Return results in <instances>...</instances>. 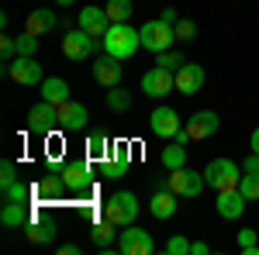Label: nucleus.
Returning <instances> with one entry per match:
<instances>
[{
  "label": "nucleus",
  "instance_id": "nucleus-1",
  "mask_svg": "<svg viewBox=\"0 0 259 255\" xmlns=\"http://www.w3.org/2000/svg\"><path fill=\"white\" fill-rule=\"evenodd\" d=\"M100 48L107 52V56H114V59H132L135 52L142 48V35L139 28H132L128 21H114L111 28H107V35L100 38Z\"/></svg>",
  "mask_w": 259,
  "mask_h": 255
},
{
  "label": "nucleus",
  "instance_id": "nucleus-2",
  "mask_svg": "<svg viewBox=\"0 0 259 255\" xmlns=\"http://www.w3.org/2000/svg\"><path fill=\"white\" fill-rule=\"evenodd\" d=\"M104 217H107L111 224H118V228L135 224V217H139V196L132 193V190L111 193L107 200H104Z\"/></svg>",
  "mask_w": 259,
  "mask_h": 255
},
{
  "label": "nucleus",
  "instance_id": "nucleus-3",
  "mask_svg": "<svg viewBox=\"0 0 259 255\" xmlns=\"http://www.w3.org/2000/svg\"><path fill=\"white\" fill-rule=\"evenodd\" d=\"M204 179H207V186H211L214 193H221V190H239L242 169L232 159H211V162L204 166Z\"/></svg>",
  "mask_w": 259,
  "mask_h": 255
},
{
  "label": "nucleus",
  "instance_id": "nucleus-4",
  "mask_svg": "<svg viewBox=\"0 0 259 255\" xmlns=\"http://www.w3.org/2000/svg\"><path fill=\"white\" fill-rule=\"evenodd\" d=\"M142 35V48H149V52H166V48H173V41H177V28L169 24V21H145L139 28Z\"/></svg>",
  "mask_w": 259,
  "mask_h": 255
},
{
  "label": "nucleus",
  "instance_id": "nucleus-5",
  "mask_svg": "<svg viewBox=\"0 0 259 255\" xmlns=\"http://www.w3.org/2000/svg\"><path fill=\"white\" fill-rule=\"evenodd\" d=\"M4 76L11 83H18V86H41V79H45L35 56H18V59L4 62Z\"/></svg>",
  "mask_w": 259,
  "mask_h": 255
},
{
  "label": "nucleus",
  "instance_id": "nucleus-6",
  "mask_svg": "<svg viewBox=\"0 0 259 255\" xmlns=\"http://www.w3.org/2000/svg\"><path fill=\"white\" fill-rule=\"evenodd\" d=\"M166 186L173 190L177 196H197L204 186H207V179H204V173H197V169H190V166H180V169H169V176H166Z\"/></svg>",
  "mask_w": 259,
  "mask_h": 255
},
{
  "label": "nucleus",
  "instance_id": "nucleus-7",
  "mask_svg": "<svg viewBox=\"0 0 259 255\" xmlns=\"http://www.w3.org/2000/svg\"><path fill=\"white\" fill-rule=\"evenodd\" d=\"M114 248H118L121 255H152L156 252V238L149 235L145 228L128 224V228H121V238H118Z\"/></svg>",
  "mask_w": 259,
  "mask_h": 255
},
{
  "label": "nucleus",
  "instance_id": "nucleus-8",
  "mask_svg": "<svg viewBox=\"0 0 259 255\" xmlns=\"http://www.w3.org/2000/svg\"><path fill=\"white\" fill-rule=\"evenodd\" d=\"M59 176H62V183H66V190H73V193H90V190H94V169H90V159L66 162Z\"/></svg>",
  "mask_w": 259,
  "mask_h": 255
},
{
  "label": "nucleus",
  "instance_id": "nucleus-9",
  "mask_svg": "<svg viewBox=\"0 0 259 255\" xmlns=\"http://www.w3.org/2000/svg\"><path fill=\"white\" fill-rule=\"evenodd\" d=\"M177 90V73H169V69H162V66H152L145 76H142V93L152 100H162L169 97Z\"/></svg>",
  "mask_w": 259,
  "mask_h": 255
},
{
  "label": "nucleus",
  "instance_id": "nucleus-10",
  "mask_svg": "<svg viewBox=\"0 0 259 255\" xmlns=\"http://www.w3.org/2000/svg\"><path fill=\"white\" fill-rule=\"evenodd\" d=\"M90 76H94V83L97 86H104V90H114V86H121V76H124V66H121V59H114V56H97L94 59V66H90Z\"/></svg>",
  "mask_w": 259,
  "mask_h": 255
},
{
  "label": "nucleus",
  "instance_id": "nucleus-11",
  "mask_svg": "<svg viewBox=\"0 0 259 255\" xmlns=\"http://www.w3.org/2000/svg\"><path fill=\"white\" fill-rule=\"evenodd\" d=\"M100 41L94 38V35H87L83 28H76V31H66V38H62V56L69 62H83L94 56V48H97Z\"/></svg>",
  "mask_w": 259,
  "mask_h": 255
},
{
  "label": "nucleus",
  "instance_id": "nucleus-12",
  "mask_svg": "<svg viewBox=\"0 0 259 255\" xmlns=\"http://www.w3.org/2000/svg\"><path fill=\"white\" fill-rule=\"evenodd\" d=\"M28 131H35V135H56L59 131V114H56V104H49V100H41L35 104L31 111H28Z\"/></svg>",
  "mask_w": 259,
  "mask_h": 255
},
{
  "label": "nucleus",
  "instance_id": "nucleus-13",
  "mask_svg": "<svg viewBox=\"0 0 259 255\" xmlns=\"http://www.w3.org/2000/svg\"><path fill=\"white\" fill-rule=\"evenodd\" d=\"M56 114H59V131H66V135L83 131L87 121H90V111H87L83 104H76V100H62V104H56Z\"/></svg>",
  "mask_w": 259,
  "mask_h": 255
},
{
  "label": "nucleus",
  "instance_id": "nucleus-14",
  "mask_svg": "<svg viewBox=\"0 0 259 255\" xmlns=\"http://www.w3.org/2000/svg\"><path fill=\"white\" fill-rule=\"evenodd\" d=\"M218 128H221V121L214 111H197V114H190L187 118V138L190 141H207V138H214L218 135Z\"/></svg>",
  "mask_w": 259,
  "mask_h": 255
},
{
  "label": "nucleus",
  "instance_id": "nucleus-15",
  "mask_svg": "<svg viewBox=\"0 0 259 255\" xmlns=\"http://www.w3.org/2000/svg\"><path fill=\"white\" fill-rule=\"evenodd\" d=\"M180 128H183V124H180V114L173 107H166V104H159V107L149 114V131L156 138H173Z\"/></svg>",
  "mask_w": 259,
  "mask_h": 255
},
{
  "label": "nucleus",
  "instance_id": "nucleus-16",
  "mask_svg": "<svg viewBox=\"0 0 259 255\" xmlns=\"http://www.w3.org/2000/svg\"><path fill=\"white\" fill-rule=\"evenodd\" d=\"M76 28H83L87 35H94V38L100 41L107 35V28H111V18H107L104 7H83L80 18H76Z\"/></svg>",
  "mask_w": 259,
  "mask_h": 255
},
{
  "label": "nucleus",
  "instance_id": "nucleus-17",
  "mask_svg": "<svg viewBox=\"0 0 259 255\" xmlns=\"http://www.w3.org/2000/svg\"><path fill=\"white\" fill-rule=\"evenodd\" d=\"M200 86H204V66H197V62H183V66L177 69V93L194 97V93H200Z\"/></svg>",
  "mask_w": 259,
  "mask_h": 255
},
{
  "label": "nucleus",
  "instance_id": "nucleus-18",
  "mask_svg": "<svg viewBox=\"0 0 259 255\" xmlns=\"http://www.w3.org/2000/svg\"><path fill=\"white\" fill-rule=\"evenodd\" d=\"M177 200L180 196L162 183V186H156L152 190V200H149V214L156 217V221H169V217L177 214Z\"/></svg>",
  "mask_w": 259,
  "mask_h": 255
},
{
  "label": "nucleus",
  "instance_id": "nucleus-19",
  "mask_svg": "<svg viewBox=\"0 0 259 255\" xmlns=\"http://www.w3.org/2000/svg\"><path fill=\"white\" fill-rule=\"evenodd\" d=\"M245 203H249V200L242 196V190H221V193H214V211H218V217H225V221L242 217Z\"/></svg>",
  "mask_w": 259,
  "mask_h": 255
},
{
  "label": "nucleus",
  "instance_id": "nucleus-20",
  "mask_svg": "<svg viewBox=\"0 0 259 255\" xmlns=\"http://www.w3.org/2000/svg\"><path fill=\"white\" fill-rule=\"evenodd\" d=\"M0 224H4V228H28V224H31V211H28V203H14V200H4V211H0Z\"/></svg>",
  "mask_w": 259,
  "mask_h": 255
},
{
  "label": "nucleus",
  "instance_id": "nucleus-21",
  "mask_svg": "<svg viewBox=\"0 0 259 255\" xmlns=\"http://www.w3.org/2000/svg\"><path fill=\"white\" fill-rule=\"evenodd\" d=\"M111 152H114V141L104 131H90L87 135V159L90 162H104V159H111Z\"/></svg>",
  "mask_w": 259,
  "mask_h": 255
},
{
  "label": "nucleus",
  "instance_id": "nucleus-22",
  "mask_svg": "<svg viewBox=\"0 0 259 255\" xmlns=\"http://www.w3.org/2000/svg\"><path fill=\"white\" fill-rule=\"evenodd\" d=\"M114 235H118V224H111L107 217H100V221H94V224H90V241H94L97 248H104V252H111Z\"/></svg>",
  "mask_w": 259,
  "mask_h": 255
},
{
  "label": "nucleus",
  "instance_id": "nucleus-23",
  "mask_svg": "<svg viewBox=\"0 0 259 255\" xmlns=\"http://www.w3.org/2000/svg\"><path fill=\"white\" fill-rule=\"evenodd\" d=\"M56 28V14L52 11H45V7H38V11H31L28 18H24V31H31V35H49Z\"/></svg>",
  "mask_w": 259,
  "mask_h": 255
},
{
  "label": "nucleus",
  "instance_id": "nucleus-24",
  "mask_svg": "<svg viewBox=\"0 0 259 255\" xmlns=\"http://www.w3.org/2000/svg\"><path fill=\"white\" fill-rule=\"evenodd\" d=\"M41 100H49V104H62V100H69V83H66L62 76L41 79Z\"/></svg>",
  "mask_w": 259,
  "mask_h": 255
},
{
  "label": "nucleus",
  "instance_id": "nucleus-25",
  "mask_svg": "<svg viewBox=\"0 0 259 255\" xmlns=\"http://www.w3.org/2000/svg\"><path fill=\"white\" fill-rule=\"evenodd\" d=\"M24 235H28L31 245H49V241H56V224L52 221H31L24 228Z\"/></svg>",
  "mask_w": 259,
  "mask_h": 255
},
{
  "label": "nucleus",
  "instance_id": "nucleus-26",
  "mask_svg": "<svg viewBox=\"0 0 259 255\" xmlns=\"http://www.w3.org/2000/svg\"><path fill=\"white\" fill-rule=\"evenodd\" d=\"M128 169H132V159L128 156H111L100 162V176L104 179H121V176H128Z\"/></svg>",
  "mask_w": 259,
  "mask_h": 255
},
{
  "label": "nucleus",
  "instance_id": "nucleus-27",
  "mask_svg": "<svg viewBox=\"0 0 259 255\" xmlns=\"http://www.w3.org/2000/svg\"><path fill=\"white\" fill-rule=\"evenodd\" d=\"M159 162L166 166V169H180V166H187V145H180V141H173L169 148H162Z\"/></svg>",
  "mask_w": 259,
  "mask_h": 255
},
{
  "label": "nucleus",
  "instance_id": "nucleus-28",
  "mask_svg": "<svg viewBox=\"0 0 259 255\" xmlns=\"http://www.w3.org/2000/svg\"><path fill=\"white\" fill-rule=\"evenodd\" d=\"M31 196H35V186L31 183H21V179L4 190V200H14V203H31Z\"/></svg>",
  "mask_w": 259,
  "mask_h": 255
},
{
  "label": "nucleus",
  "instance_id": "nucleus-29",
  "mask_svg": "<svg viewBox=\"0 0 259 255\" xmlns=\"http://www.w3.org/2000/svg\"><path fill=\"white\" fill-rule=\"evenodd\" d=\"M66 190V183H62V176H49L41 179V183H35V196H41V200H49V196H56V193H62Z\"/></svg>",
  "mask_w": 259,
  "mask_h": 255
},
{
  "label": "nucleus",
  "instance_id": "nucleus-30",
  "mask_svg": "<svg viewBox=\"0 0 259 255\" xmlns=\"http://www.w3.org/2000/svg\"><path fill=\"white\" fill-rule=\"evenodd\" d=\"M107 107H111V111H114V114H124V111H132V93H128V90H121V86H114V90H111V93H107Z\"/></svg>",
  "mask_w": 259,
  "mask_h": 255
},
{
  "label": "nucleus",
  "instance_id": "nucleus-31",
  "mask_svg": "<svg viewBox=\"0 0 259 255\" xmlns=\"http://www.w3.org/2000/svg\"><path fill=\"white\" fill-rule=\"evenodd\" d=\"M104 11H107L111 24H114V21H128L135 7H132V0H107V4H104Z\"/></svg>",
  "mask_w": 259,
  "mask_h": 255
},
{
  "label": "nucleus",
  "instance_id": "nucleus-32",
  "mask_svg": "<svg viewBox=\"0 0 259 255\" xmlns=\"http://www.w3.org/2000/svg\"><path fill=\"white\" fill-rule=\"evenodd\" d=\"M239 190H242V196H245L249 203H256L259 200V173H245L242 183H239Z\"/></svg>",
  "mask_w": 259,
  "mask_h": 255
},
{
  "label": "nucleus",
  "instance_id": "nucleus-33",
  "mask_svg": "<svg viewBox=\"0 0 259 255\" xmlns=\"http://www.w3.org/2000/svg\"><path fill=\"white\" fill-rule=\"evenodd\" d=\"M183 56H180L177 48H166V52H159V56H156V66H162V69H169V73H177L180 66H183Z\"/></svg>",
  "mask_w": 259,
  "mask_h": 255
},
{
  "label": "nucleus",
  "instance_id": "nucleus-34",
  "mask_svg": "<svg viewBox=\"0 0 259 255\" xmlns=\"http://www.w3.org/2000/svg\"><path fill=\"white\" fill-rule=\"evenodd\" d=\"M190 248H194V241H190V238L173 235L169 241H166V248H162V252H166V255H190Z\"/></svg>",
  "mask_w": 259,
  "mask_h": 255
},
{
  "label": "nucleus",
  "instance_id": "nucleus-35",
  "mask_svg": "<svg viewBox=\"0 0 259 255\" xmlns=\"http://www.w3.org/2000/svg\"><path fill=\"white\" fill-rule=\"evenodd\" d=\"M38 35L24 31V35H18V56H38Z\"/></svg>",
  "mask_w": 259,
  "mask_h": 255
},
{
  "label": "nucleus",
  "instance_id": "nucleus-36",
  "mask_svg": "<svg viewBox=\"0 0 259 255\" xmlns=\"http://www.w3.org/2000/svg\"><path fill=\"white\" fill-rule=\"evenodd\" d=\"M173 28H177V41H187V45H190V41L197 38V24H194L190 18H180Z\"/></svg>",
  "mask_w": 259,
  "mask_h": 255
},
{
  "label": "nucleus",
  "instance_id": "nucleus-37",
  "mask_svg": "<svg viewBox=\"0 0 259 255\" xmlns=\"http://www.w3.org/2000/svg\"><path fill=\"white\" fill-rule=\"evenodd\" d=\"M18 166H14V162H11V159H4V162H0V190H7V186H11V183H18Z\"/></svg>",
  "mask_w": 259,
  "mask_h": 255
},
{
  "label": "nucleus",
  "instance_id": "nucleus-38",
  "mask_svg": "<svg viewBox=\"0 0 259 255\" xmlns=\"http://www.w3.org/2000/svg\"><path fill=\"white\" fill-rule=\"evenodd\" d=\"M0 59H4V62L18 59V38H11V35L0 38Z\"/></svg>",
  "mask_w": 259,
  "mask_h": 255
},
{
  "label": "nucleus",
  "instance_id": "nucleus-39",
  "mask_svg": "<svg viewBox=\"0 0 259 255\" xmlns=\"http://www.w3.org/2000/svg\"><path fill=\"white\" fill-rule=\"evenodd\" d=\"M242 173H259V152H249L242 159Z\"/></svg>",
  "mask_w": 259,
  "mask_h": 255
},
{
  "label": "nucleus",
  "instance_id": "nucleus-40",
  "mask_svg": "<svg viewBox=\"0 0 259 255\" xmlns=\"http://www.w3.org/2000/svg\"><path fill=\"white\" fill-rule=\"evenodd\" d=\"M59 252L62 255H80V245L76 241H66V245H59Z\"/></svg>",
  "mask_w": 259,
  "mask_h": 255
},
{
  "label": "nucleus",
  "instance_id": "nucleus-41",
  "mask_svg": "<svg viewBox=\"0 0 259 255\" xmlns=\"http://www.w3.org/2000/svg\"><path fill=\"white\" fill-rule=\"evenodd\" d=\"M207 252H211L207 241H194V248H190V255H207Z\"/></svg>",
  "mask_w": 259,
  "mask_h": 255
},
{
  "label": "nucleus",
  "instance_id": "nucleus-42",
  "mask_svg": "<svg viewBox=\"0 0 259 255\" xmlns=\"http://www.w3.org/2000/svg\"><path fill=\"white\" fill-rule=\"evenodd\" d=\"M159 18H162V21H169V24H177V21H180V14L173 11V7H166V11H162Z\"/></svg>",
  "mask_w": 259,
  "mask_h": 255
},
{
  "label": "nucleus",
  "instance_id": "nucleus-43",
  "mask_svg": "<svg viewBox=\"0 0 259 255\" xmlns=\"http://www.w3.org/2000/svg\"><path fill=\"white\" fill-rule=\"evenodd\" d=\"M249 148H252V152H259V128L252 131V138H249Z\"/></svg>",
  "mask_w": 259,
  "mask_h": 255
},
{
  "label": "nucleus",
  "instance_id": "nucleus-44",
  "mask_svg": "<svg viewBox=\"0 0 259 255\" xmlns=\"http://www.w3.org/2000/svg\"><path fill=\"white\" fill-rule=\"evenodd\" d=\"M56 4H59V7H73L76 0H56Z\"/></svg>",
  "mask_w": 259,
  "mask_h": 255
}]
</instances>
